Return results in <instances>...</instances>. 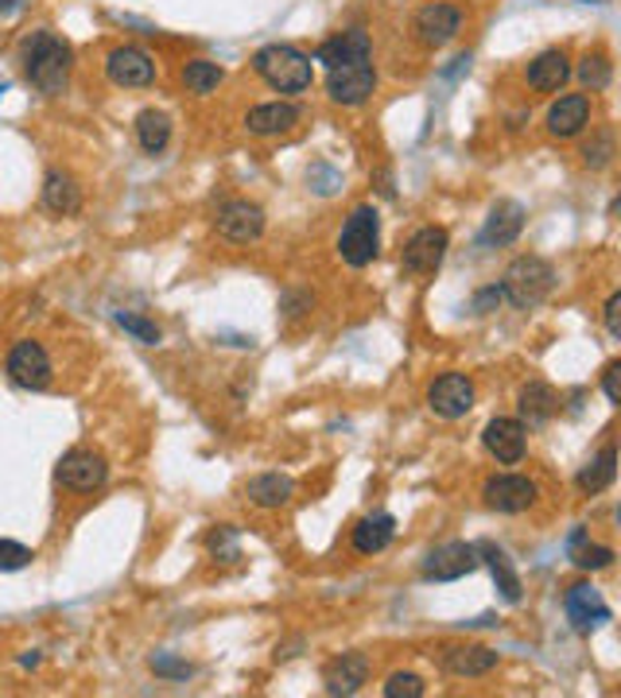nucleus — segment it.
<instances>
[{"label":"nucleus","mask_w":621,"mask_h":698,"mask_svg":"<svg viewBox=\"0 0 621 698\" xmlns=\"http://www.w3.org/2000/svg\"><path fill=\"white\" fill-rule=\"evenodd\" d=\"M20 62H23V78H28L43 98H59V93H67L74 51H70L67 39H59L51 28H36L28 39H23Z\"/></svg>","instance_id":"1"},{"label":"nucleus","mask_w":621,"mask_h":698,"mask_svg":"<svg viewBox=\"0 0 621 698\" xmlns=\"http://www.w3.org/2000/svg\"><path fill=\"white\" fill-rule=\"evenodd\" d=\"M253 70L272 85L277 93H303L311 90L314 67L311 59L292 43H269L253 54Z\"/></svg>","instance_id":"2"},{"label":"nucleus","mask_w":621,"mask_h":698,"mask_svg":"<svg viewBox=\"0 0 621 698\" xmlns=\"http://www.w3.org/2000/svg\"><path fill=\"white\" fill-rule=\"evenodd\" d=\"M555 287V269L544 261V256H517L505 269V280H501V295H505L513 307L532 311L552 295Z\"/></svg>","instance_id":"3"},{"label":"nucleus","mask_w":621,"mask_h":698,"mask_svg":"<svg viewBox=\"0 0 621 698\" xmlns=\"http://www.w3.org/2000/svg\"><path fill=\"white\" fill-rule=\"evenodd\" d=\"M377 249H381V218L373 206H358L338 233V256L350 269H365L377 261Z\"/></svg>","instance_id":"4"},{"label":"nucleus","mask_w":621,"mask_h":698,"mask_svg":"<svg viewBox=\"0 0 621 698\" xmlns=\"http://www.w3.org/2000/svg\"><path fill=\"white\" fill-rule=\"evenodd\" d=\"M377 90V70H373V54L369 59H350L338 62V67L327 70V93L334 105H365L369 93Z\"/></svg>","instance_id":"5"},{"label":"nucleus","mask_w":621,"mask_h":698,"mask_svg":"<svg viewBox=\"0 0 621 698\" xmlns=\"http://www.w3.org/2000/svg\"><path fill=\"white\" fill-rule=\"evenodd\" d=\"M4 373H8V381L20 384V388L43 392L47 384H51L54 368H51V357H47V350L39 346V342L23 338V342H16V346L8 350Z\"/></svg>","instance_id":"6"},{"label":"nucleus","mask_w":621,"mask_h":698,"mask_svg":"<svg viewBox=\"0 0 621 698\" xmlns=\"http://www.w3.org/2000/svg\"><path fill=\"white\" fill-rule=\"evenodd\" d=\"M54 477H59L67 489L74 493H93L106 485L109 477V462L101 458L98 451H90V446H74V451H67L59 458V466H54Z\"/></svg>","instance_id":"7"},{"label":"nucleus","mask_w":621,"mask_h":698,"mask_svg":"<svg viewBox=\"0 0 621 698\" xmlns=\"http://www.w3.org/2000/svg\"><path fill=\"white\" fill-rule=\"evenodd\" d=\"M447 245H451L447 230H439V225H423V230H415L412 237H408L404 253H400V269H404L408 276H435L439 264H443V256H447Z\"/></svg>","instance_id":"8"},{"label":"nucleus","mask_w":621,"mask_h":698,"mask_svg":"<svg viewBox=\"0 0 621 698\" xmlns=\"http://www.w3.org/2000/svg\"><path fill=\"white\" fill-rule=\"evenodd\" d=\"M482 567L474 544H462V539H451V544L435 547V552L423 559V578L428 583H459V578L474 575Z\"/></svg>","instance_id":"9"},{"label":"nucleus","mask_w":621,"mask_h":698,"mask_svg":"<svg viewBox=\"0 0 621 698\" xmlns=\"http://www.w3.org/2000/svg\"><path fill=\"white\" fill-rule=\"evenodd\" d=\"M106 74L113 85H121V90H144V85L156 82V59L144 51V47H113L106 59Z\"/></svg>","instance_id":"10"},{"label":"nucleus","mask_w":621,"mask_h":698,"mask_svg":"<svg viewBox=\"0 0 621 698\" xmlns=\"http://www.w3.org/2000/svg\"><path fill=\"white\" fill-rule=\"evenodd\" d=\"M428 407L439 419H462L474 407V381L467 373H443L439 381H431Z\"/></svg>","instance_id":"11"},{"label":"nucleus","mask_w":621,"mask_h":698,"mask_svg":"<svg viewBox=\"0 0 621 698\" xmlns=\"http://www.w3.org/2000/svg\"><path fill=\"white\" fill-rule=\"evenodd\" d=\"M214 225L226 241H233V245H249V241H257L264 233V210L257 206V202L233 199L218 210Z\"/></svg>","instance_id":"12"},{"label":"nucleus","mask_w":621,"mask_h":698,"mask_svg":"<svg viewBox=\"0 0 621 698\" xmlns=\"http://www.w3.org/2000/svg\"><path fill=\"white\" fill-rule=\"evenodd\" d=\"M482 497H485V505H490L493 513L517 516V513H524V508L537 505V485H532L529 477H521V474H498V477H490V482H485Z\"/></svg>","instance_id":"13"},{"label":"nucleus","mask_w":621,"mask_h":698,"mask_svg":"<svg viewBox=\"0 0 621 698\" xmlns=\"http://www.w3.org/2000/svg\"><path fill=\"white\" fill-rule=\"evenodd\" d=\"M529 427H524L521 419H509V415H498V419L485 423L482 431V443L485 451L493 454V458L501 462V466H517V462L524 458V446H529Z\"/></svg>","instance_id":"14"},{"label":"nucleus","mask_w":621,"mask_h":698,"mask_svg":"<svg viewBox=\"0 0 621 698\" xmlns=\"http://www.w3.org/2000/svg\"><path fill=\"white\" fill-rule=\"evenodd\" d=\"M462 28V12L454 4H423L412 20V31L423 47H443L459 36Z\"/></svg>","instance_id":"15"},{"label":"nucleus","mask_w":621,"mask_h":698,"mask_svg":"<svg viewBox=\"0 0 621 698\" xmlns=\"http://www.w3.org/2000/svg\"><path fill=\"white\" fill-rule=\"evenodd\" d=\"M568 617L571 625H575V633H583V637H591L594 629H602V625L614 617V609L602 601V594L594 590V586L579 583L568 590Z\"/></svg>","instance_id":"16"},{"label":"nucleus","mask_w":621,"mask_h":698,"mask_svg":"<svg viewBox=\"0 0 621 698\" xmlns=\"http://www.w3.org/2000/svg\"><path fill=\"white\" fill-rule=\"evenodd\" d=\"M524 230V206L521 202H498L485 218L482 233H478V245L482 249H501V245H513Z\"/></svg>","instance_id":"17"},{"label":"nucleus","mask_w":621,"mask_h":698,"mask_svg":"<svg viewBox=\"0 0 621 698\" xmlns=\"http://www.w3.org/2000/svg\"><path fill=\"white\" fill-rule=\"evenodd\" d=\"M327 695H358L369 684V660L361 653H342L322 668Z\"/></svg>","instance_id":"18"},{"label":"nucleus","mask_w":621,"mask_h":698,"mask_svg":"<svg viewBox=\"0 0 621 698\" xmlns=\"http://www.w3.org/2000/svg\"><path fill=\"white\" fill-rule=\"evenodd\" d=\"M300 105L292 101H264V105H253L246 117V129L253 136H280V132H292L300 124Z\"/></svg>","instance_id":"19"},{"label":"nucleus","mask_w":621,"mask_h":698,"mask_svg":"<svg viewBox=\"0 0 621 698\" xmlns=\"http://www.w3.org/2000/svg\"><path fill=\"white\" fill-rule=\"evenodd\" d=\"M587 121H591V98L587 93H568V98H560L548 109V132L560 140L579 136L587 129Z\"/></svg>","instance_id":"20"},{"label":"nucleus","mask_w":621,"mask_h":698,"mask_svg":"<svg viewBox=\"0 0 621 698\" xmlns=\"http://www.w3.org/2000/svg\"><path fill=\"white\" fill-rule=\"evenodd\" d=\"M373 54V43H369V31L361 28H350V31H338V36H330L327 43H319V51H314V62H322V67H338V62H350V59H369Z\"/></svg>","instance_id":"21"},{"label":"nucleus","mask_w":621,"mask_h":698,"mask_svg":"<svg viewBox=\"0 0 621 698\" xmlns=\"http://www.w3.org/2000/svg\"><path fill=\"white\" fill-rule=\"evenodd\" d=\"M478 559L490 567V575H493V583H498V590H501V598L509 601V606H517L521 601V575L513 570V559H509L505 552H501L498 544H490V539H478Z\"/></svg>","instance_id":"22"},{"label":"nucleus","mask_w":621,"mask_h":698,"mask_svg":"<svg viewBox=\"0 0 621 698\" xmlns=\"http://www.w3.org/2000/svg\"><path fill=\"white\" fill-rule=\"evenodd\" d=\"M443 668L451 671V676H462V679L490 676V671L498 668V653H493V648H482V645L447 648V653H443Z\"/></svg>","instance_id":"23"},{"label":"nucleus","mask_w":621,"mask_h":698,"mask_svg":"<svg viewBox=\"0 0 621 698\" xmlns=\"http://www.w3.org/2000/svg\"><path fill=\"white\" fill-rule=\"evenodd\" d=\"M43 206L59 218H70L82 210V186H78L74 175L67 171H47L43 179Z\"/></svg>","instance_id":"24"},{"label":"nucleus","mask_w":621,"mask_h":698,"mask_svg":"<svg viewBox=\"0 0 621 698\" xmlns=\"http://www.w3.org/2000/svg\"><path fill=\"white\" fill-rule=\"evenodd\" d=\"M521 423L524 427H544L548 419H552L555 412H560V396H555L552 384L544 381H529L521 388Z\"/></svg>","instance_id":"25"},{"label":"nucleus","mask_w":621,"mask_h":698,"mask_svg":"<svg viewBox=\"0 0 621 698\" xmlns=\"http://www.w3.org/2000/svg\"><path fill=\"white\" fill-rule=\"evenodd\" d=\"M392 536H397V520L389 513H373L365 520H358V528H353V552L377 555L392 544Z\"/></svg>","instance_id":"26"},{"label":"nucleus","mask_w":621,"mask_h":698,"mask_svg":"<svg viewBox=\"0 0 621 698\" xmlns=\"http://www.w3.org/2000/svg\"><path fill=\"white\" fill-rule=\"evenodd\" d=\"M614 477H618V446H614V443H607V446L599 451V458H591L583 469H579L575 485L587 493V497H594V493L610 489V485H614Z\"/></svg>","instance_id":"27"},{"label":"nucleus","mask_w":621,"mask_h":698,"mask_svg":"<svg viewBox=\"0 0 621 698\" xmlns=\"http://www.w3.org/2000/svg\"><path fill=\"white\" fill-rule=\"evenodd\" d=\"M292 493H296V482L288 474H257L249 477L246 485V497L261 508H284L288 500H292Z\"/></svg>","instance_id":"28"},{"label":"nucleus","mask_w":621,"mask_h":698,"mask_svg":"<svg viewBox=\"0 0 621 698\" xmlns=\"http://www.w3.org/2000/svg\"><path fill=\"white\" fill-rule=\"evenodd\" d=\"M568 78H571V62H568V54L563 51H544L529 62V85L532 90L552 93V90H560Z\"/></svg>","instance_id":"29"},{"label":"nucleus","mask_w":621,"mask_h":698,"mask_svg":"<svg viewBox=\"0 0 621 698\" xmlns=\"http://www.w3.org/2000/svg\"><path fill=\"white\" fill-rule=\"evenodd\" d=\"M137 140L148 155H160L171 140V117L160 113V109H144V113L137 117Z\"/></svg>","instance_id":"30"},{"label":"nucleus","mask_w":621,"mask_h":698,"mask_svg":"<svg viewBox=\"0 0 621 698\" xmlns=\"http://www.w3.org/2000/svg\"><path fill=\"white\" fill-rule=\"evenodd\" d=\"M568 552H571V563H575L579 570H607L610 563H614V547H602V544H591L587 539L583 528L571 532L568 539Z\"/></svg>","instance_id":"31"},{"label":"nucleus","mask_w":621,"mask_h":698,"mask_svg":"<svg viewBox=\"0 0 621 698\" xmlns=\"http://www.w3.org/2000/svg\"><path fill=\"white\" fill-rule=\"evenodd\" d=\"M222 78H226V70L218 67V62H210V59H194V62H187L183 67V85L191 93H214L218 85H222Z\"/></svg>","instance_id":"32"},{"label":"nucleus","mask_w":621,"mask_h":698,"mask_svg":"<svg viewBox=\"0 0 621 698\" xmlns=\"http://www.w3.org/2000/svg\"><path fill=\"white\" fill-rule=\"evenodd\" d=\"M610 59L602 51H594V54H587L583 62H579V82L583 85H591V90H607L610 85Z\"/></svg>","instance_id":"33"},{"label":"nucleus","mask_w":621,"mask_h":698,"mask_svg":"<svg viewBox=\"0 0 621 698\" xmlns=\"http://www.w3.org/2000/svg\"><path fill=\"white\" fill-rule=\"evenodd\" d=\"M117 326L129 331L140 346H160V326L148 323V318H140V315H132V311H117Z\"/></svg>","instance_id":"34"},{"label":"nucleus","mask_w":621,"mask_h":698,"mask_svg":"<svg viewBox=\"0 0 621 698\" xmlns=\"http://www.w3.org/2000/svg\"><path fill=\"white\" fill-rule=\"evenodd\" d=\"M610 160H614V132L602 129L599 136L583 144V163H587V168H594V171H602Z\"/></svg>","instance_id":"35"},{"label":"nucleus","mask_w":621,"mask_h":698,"mask_svg":"<svg viewBox=\"0 0 621 698\" xmlns=\"http://www.w3.org/2000/svg\"><path fill=\"white\" fill-rule=\"evenodd\" d=\"M423 679L415 676V671H397V676H389V684H384V698H423Z\"/></svg>","instance_id":"36"},{"label":"nucleus","mask_w":621,"mask_h":698,"mask_svg":"<svg viewBox=\"0 0 621 698\" xmlns=\"http://www.w3.org/2000/svg\"><path fill=\"white\" fill-rule=\"evenodd\" d=\"M31 563V552L16 539H0V570H23Z\"/></svg>","instance_id":"37"},{"label":"nucleus","mask_w":621,"mask_h":698,"mask_svg":"<svg viewBox=\"0 0 621 698\" xmlns=\"http://www.w3.org/2000/svg\"><path fill=\"white\" fill-rule=\"evenodd\" d=\"M207 547H210V552H214V555H230V559H238V532H233V528H218V532H210Z\"/></svg>","instance_id":"38"},{"label":"nucleus","mask_w":621,"mask_h":698,"mask_svg":"<svg viewBox=\"0 0 621 698\" xmlns=\"http://www.w3.org/2000/svg\"><path fill=\"white\" fill-rule=\"evenodd\" d=\"M152 671L156 676H168V679H187L191 676V664L171 660V656H152Z\"/></svg>","instance_id":"39"},{"label":"nucleus","mask_w":621,"mask_h":698,"mask_svg":"<svg viewBox=\"0 0 621 698\" xmlns=\"http://www.w3.org/2000/svg\"><path fill=\"white\" fill-rule=\"evenodd\" d=\"M602 392H607L610 404H621V361H610L607 373H602Z\"/></svg>","instance_id":"40"},{"label":"nucleus","mask_w":621,"mask_h":698,"mask_svg":"<svg viewBox=\"0 0 621 698\" xmlns=\"http://www.w3.org/2000/svg\"><path fill=\"white\" fill-rule=\"evenodd\" d=\"M501 300H505V295H501V287H482V292L474 295V311H478V315H490V311L498 307Z\"/></svg>","instance_id":"41"},{"label":"nucleus","mask_w":621,"mask_h":698,"mask_svg":"<svg viewBox=\"0 0 621 698\" xmlns=\"http://www.w3.org/2000/svg\"><path fill=\"white\" fill-rule=\"evenodd\" d=\"M607 331L614 334V338H621V292H614L607 300Z\"/></svg>","instance_id":"42"},{"label":"nucleus","mask_w":621,"mask_h":698,"mask_svg":"<svg viewBox=\"0 0 621 698\" xmlns=\"http://www.w3.org/2000/svg\"><path fill=\"white\" fill-rule=\"evenodd\" d=\"M23 8V0H0V16H12V12H20Z\"/></svg>","instance_id":"43"},{"label":"nucleus","mask_w":621,"mask_h":698,"mask_svg":"<svg viewBox=\"0 0 621 698\" xmlns=\"http://www.w3.org/2000/svg\"><path fill=\"white\" fill-rule=\"evenodd\" d=\"M587 4H607V0H587Z\"/></svg>","instance_id":"44"}]
</instances>
